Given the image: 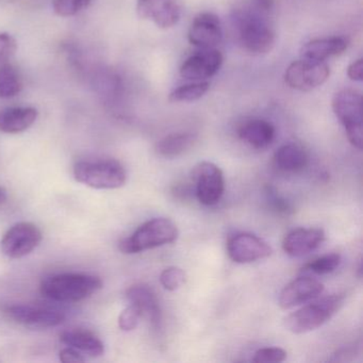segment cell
<instances>
[{"instance_id": "21", "label": "cell", "mask_w": 363, "mask_h": 363, "mask_svg": "<svg viewBox=\"0 0 363 363\" xmlns=\"http://www.w3.org/2000/svg\"><path fill=\"white\" fill-rule=\"evenodd\" d=\"M38 118V110L33 107L10 108L0 113V131L5 133H24Z\"/></svg>"}, {"instance_id": "1", "label": "cell", "mask_w": 363, "mask_h": 363, "mask_svg": "<svg viewBox=\"0 0 363 363\" xmlns=\"http://www.w3.org/2000/svg\"><path fill=\"white\" fill-rule=\"evenodd\" d=\"M274 0H248L231 18L233 35L245 52L255 56L269 54L276 42Z\"/></svg>"}, {"instance_id": "10", "label": "cell", "mask_w": 363, "mask_h": 363, "mask_svg": "<svg viewBox=\"0 0 363 363\" xmlns=\"http://www.w3.org/2000/svg\"><path fill=\"white\" fill-rule=\"evenodd\" d=\"M4 312L14 322L31 328H50L59 326L65 320L62 312L39 305L6 306Z\"/></svg>"}, {"instance_id": "9", "label": "cell", "mask_w": 363, "mask_h": 363, "mask_svg": "<svg viewBox=\"0 0 363 363\" xmlns=\"http://www.w3.org/2000/svg\"><path fill=\"white\" fill-rule=\"evenodd\" d=\"M43 239L37 225L29 222L13 225L1 240V250L11 259H20L33 252Z\"/></svg>"}, {"instance_id": "17", "label": "cell", "mask_w": 363, "mask_h": 363, "mask_svg": "<svg viewBox=\"0 0 363 363\" xmlns=\"http://www.w3.org/2000/svg\"><path fill=\"white\" fill-rule=\"evenodd\" d=\"M325 241V233L320 228H297L291 231L282 242V248L289 256L299 258L318 250Z\"/></svg>"}, {"instance_id": "35", "label": "cell", "mask_w": 363, "mask_h": 363, "mask_svg": "<svg viewBox=\"0 0 363 363\" xmlns=\"http://www.w3.org/2000/svg\"><path fill=\"white\" fill-rule=\"evenodd\" d=\"M8 201V192L4 186H0V207L5 205Z\"/></svg>"}, {"instance_id": "20", "label": "cell", "mask_w": 363, "mask_h": 363, "mask_svg": "<svg viewBox=\"0 0 363 363\" xmlns=\"http://www.w3.org/2000/svg\"><path fill=\"white\" fill-rule=\"evenodd\" d=\"M60 340L65 345L91 357H99L105 352V346L101 340L86 329L76 328L63 331Z\"/></svg>"}, {"instance_id": "14", "label": "cell", "mask_w": 363, "mask_h": 363, "mask_svg": "<svg viewBox=\"0 0 363 363\" xmlns=\"http://www.w3.org/2000/svg\"><path fill=\"white\" fill-rule=\"evenodd\" d=\"M223 61V55L216 48L199 50L182 63L180 75L190 82H205L220 71Z\"/></svg>"}, {"instance_id": "8", "label": "cell", "mask_w": 363, "mask_h": 363, "mask_svg": "<svg viewBox=\"0 0 363 363\" xmlns=\"http://www.w3.org/2000/svg\"><path fill=\"white\" fill-rule=\"evenodd\" d=\"M195 194L199 203L213 206L225 192V178L222 169L211 162H201L193 169Z\"/></svg>"}, {"instance_id": "23", "label": "cell", "mask_w": 363, "mask_h": 363, "mask_svg": "<svg viewBox=\"0 0 363 363\" xmlns=\"http://www.w3.org/2000/svg\"><path fill=\"white\" fill-rule=\"evenodd\" d=\"M196 139V135L191 133H171L157 143L156 150L164 158H176L190 150Z\"/></svg>"}, {"instance_id": "4", "label": "cell", "mask_w": 363, "mask_h": 363, "mask_svg": "<svg viewBox=\"0 0 363 363\" xmlns=\"http://www.w3.org/2000/svg\"><path fill=\"white\" fill-rule=\"evenodd\" d=\"M179 235L175 223L169 218H157L142 224L133 235L120 242L124 254H138L173 243Z\"/></svg>"}, {"instance_id": "34", "label": "cell", "mask_w": 363, "mask_h": 363, "mask_svg": "<svg viewBox=\"0 0 363 363\" xmlns=\"http://www.w3.org/2000/svg\"><path fill=\"white\" fill-rule=\"evenodd\" d=\"M269 201H271L272 205H273L274 209L276 211L279 212V213H286L291 211L290 205H289L288 201H284L282 197H280L279 195L277 194H272L271 191L269 192Z\"/></svg>"}, {"instance_id": "6", "label": "cell", "mask_w": 363, "mask_h": 363, "mask_svg": "<svg viewBox=\"0 0 363 363\" xmlns=\"http://www.w3.org/2000/svg\"><path fill=\"white\" fill-rule=\"evenodd\" d=\"M331 106L350 143L357 150H362V96L360 93L350 89L340 91L333 96Z\"/></svg>"}, {"instance_id": "25", "label": "cell", "mask_w": 363, "mask_h": 363, "mask_svg": "<svg viewBox=\"0 0 363 363\" xmlns=\"http://www.w3.org/2000/svg\"><path fill=\"white\" fill-rule=\"evenodd\" d=\"M210 84L208 82H192L175 89L169 95L171 103H191L199 101L209 90Z\"/></svg>"}, {"instance_id": "12", "label": "cell", "mask_w": 363, "mask_h": 363, "mask_svg": "<svg viewBox=\"0 0 363 363\" xmlns=\"http://www.w3.org/2000/svg\"><path fill=\"white\" fill-rule=\"evenodd\" d=\"M220 18L211 12L199 13L191 24L188 39L199 50H216L223 41Z\"/></svg>"}, {"instance_id": "18", "label": "cell", "mask_w": 363, "mask_h": 363, "mask_svg": "<svg viewBox=\"0 0 363 363\" xmlns=\"http://www.w3.org/2000/svg\"><path fill=\"white\" fill-rule=\"evenodd\" d=\"M350 42L345 37L318 38L307 42L301 48V58L325 61L331 57L340 56L347 50Z\"/></svg>"}, {"instance_id": "15", "label": "cell", "mask_w": 363, "mask_h": 363, "mask_svg": "<svg viewBox=\"0 0 363 363\" xmlns=\"http://www.w3.org/2000/svg\"><path fill=\"white\" fill-rule=\"evenodd\" d=\"M323 291L324 286L322 282L315 278L303 276L292 280L282 289L278 303L282 309H292L318 298Z\"/></svg>"}, {"instance_id": "7", "label": "cell", "mask_w": 363, "mask_h": 363, "mask_svg": "<svg viewBox=\"0 0 363 363\" xmlns=\"http://www.w3.org/2000/svg\"><path fill=\"white\" fill-rule=\"evenodd\" d=\"M330 76L325 61L301 58L286 67L284 82L293 90L309 92L324 84Z\"/></svg>"}, {"instance_id": "26", "label": "cell", "mask_w": 363, "mask_h": 363, "mask_svg": "<svg viewBox=\"0 0 363 363\" xmlns=\"http://www.w3.org/2000/svg\"><path fill=\"white\" fill-rule=\"evenodd\" d=\"M340 263H341V256L333 252V254L324 255L312 262L308 263L303 269L316 275H326L335 272L339 267Z\"/></svg>"}, {"instance_id": "13", "label": "cell", "mask_w": 363, "mask_h": 363, "mask_svg": "<svg viewBox=\"0 0 363 363\" xmlns=\"http://www.w3.org/2000/svg\"><path fill=\"white\" fill-rule=\"evenodd\" d=\"M138 16L150 21L161 29L178 24L182 18V6L178 0H138Z\"/></svg>"}, {"instance_id": "32", "label": "cell", "mask_w": 363, "mask_h": 363, "mask_svg": "<svg viewBox=\"0 0 363 363\" xmlns=\"http://www.w3.org/2000/svg\"><path fill=\"white\" fill-rule=\"evenodd\" d=\"M59 359L63 363L84 362L86 361L84 354L78 352L75 348L69 347V346L61 350V352H59Z\"/></svg>"}, {"instance_id": "16", "label": "cell", "mask_w": 363, "mask_h": 363, "mask_svg": "<svg viewBox=\"0 0 363 363\" xmlns=\"http://www.w3.org/2000/svg\"><path fill=\"white\" fill-rule=\"evenodd\" d=\"M126 297L131 305L135 306L141 312L142 318H147L155 330L161 328L162 312L157 295L150 286L139 284L131 286L126 291Z\"/></svg>"}, {"instance_id": "30", "label": "cell", "mask_w": 363, "mask_h": 363, "mask_svg": "<svg viewBox=\"0 0 363 363\" xmlns=\"http://www.w3.org/2000/svg\"><path fill=\"white\" fill-rule=\"evenodd\" d=\"M142 314L135 306H128L123 310L118 318V326L123 331H133L137 328L141 320Z\"/></svg>"}, {"instance_id": "29", "label": "cell", "mask_w": 363, "mask_h": 363, "mask_svg": "<svg viewBox=\"0 0 363 363\" xmlns=\"http://www.w3.org/2000/svg\"><path fill=\"white\" fill-rule=\"evenodd\" d=\"M286 356L288 354L284 348L264 347L255 352L252 361L257 363H278L286 360Z\"/></svg>"}, {"instance_id": "31", "label": "cell", "mask_w": 363, "mask_h": 363, "mask_svg": "<svg viewBox=\"0 0 363 363\" xmlns=\"http://www.w3.org/2000/svg\"><path fill=\"white\" fill-rule=\"evenodd\" d=\"M18 44L16 39L9 33H0V67L8 63V61L16 52Z\"/></svg>"}, {"instance_id": "11", "label": "cell", "mask_w": 363, "mask_h": 363, "mask_svg": "<svg viewBox=\"0 0 363 363\" xmlns=\"http://www.w3.org/2000/svg\"><path fill=\"white\" fill-rule=\"evenodd\" d=\"M226 247L229 258L241 264L269 258L273 252L264 240L248 233H237L229 238Z\"/></svg>"}, {"instance_id": "27", "label": "cell", "mask_w": 363, "mask_h": 363, "mask_svg": "<svg viewBox=\"0 0 363 363\" xmlns=\"http://www.w3.org/2000/svg\"><path fill=\"white\" fill-rule=\"evenodd\" d=\"M92 0H55L54 11L61 18H69L89 7Z\"/></svg>"}, {"instance_id": "2", "label": "cell", "mask_w": 363, "mask_h": 363, "mask_svg": "<svg viewBox=\"0 0 363 363\" xmlns=\"http://www.w3.org/2000/svg\"><path fill=\"white\" fill-rule=\"evenodd\" d=\"M101 288L103 281L101 278L84 273H63L48 276L40 284L42 295L58 303L84 301Z\"/></svg>"}, {"instance_id": "24", "label": "cell", "mask_w": 363, "mask_h": 363, "mask_svg": "<svg viewBox=\"0 0 363 363\" xmlns=\"http://www.w3.org/2000/svg\"><path fill=\"white\" fill-rule=\"evenodd\" d=\"M23 80L13 65L6 63L0 67V99H7L20 94Z\"/></svg>"}, {"instance_id": "22", "label": "cell", "mask_w": 363, "mask_h": 363, "mask_svg": "<svg viewBox=\"0 0 363 363\" xmlns=\"http://www.w3.org/2000/svg\"><path fill=\"white\" fill-rule=\"evenodd\" d=\"M274 163L279 171L284 173H299L309 163V156L305 148L298 144H284L276 150Z\"/></svg>"}, {"instance_id": "5", "label": "cell", "mask_w": 363, "mask_h": 363, "mask_svg": "<svg viewBox=\"0 0 363 363\" xmlns=\"http://www.w3.org/2000/svg\"><path fill=\"white\" fill-rule=\"evenodd\" d=\"M74 177L80 184L97 190H114L126 184L125 167L113 159L79 161L74 165Z\"/></svg>"}, {"instance_id": "33", "label": "cell", "mask_w": 363, "mask_h": 363, "mask_svg": "<svg viewBox=\"0 0 363 363\" xmlns=\"http://www.w3.org/2000/svg\"><path fill=\"white\" fill-rule=\"evenodd\" d=\"M347 76L350 80L361 82L363 80V61L362 59L354 61L347 67Z\"/></svg>"}, {"instance_id": "28", "label": "cell", "mask_w": 363, "mask_h": 363, "mask_svg": "<svg viewBox=\"0 0 363 363\" xmlns=\"http://www.w3.org/2000/svg\"><path fill=\"white\" fill-rule=\"evenodd\" d=\"M186 281L184 269L177 267H169L161 273L160 282L165 290L176 291L182 288Z\"/></svg>"}, {"instance_id": "3", "label": "cell", "mask_w": 363, "mask_h": 363, "mask_svg": "<svg viewBox=\"0 0 363 363\" xmlns=\"http://www.w3.org/2000/svg\"><path fill=\"white\" fill-rule=\"evenodd\" d=\"M343 303L344 296L340 294L312 299V303L286 316L284 320L286 328L296 335L315 330L328 322L341 309Z\"/></svg>"}, {"instance_id": "19", "label": "cell", "mask_w": 363, "mask_h": 363, "mask_svg": "<svg viewBox=\"0 0 363 363\" xmlns=\"http://www.w3.org/2000/svg\"><path fill=\"white\" fill-rule=\"evenodd\" d=\"M239 137L244 143L256 150L269 147L275 139V127L269 121L252 118L240 126Z\"/></svg>"}]
</instances>
